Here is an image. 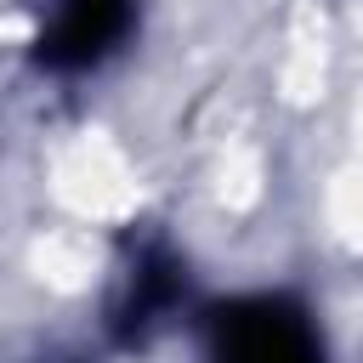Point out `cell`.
Returning a JSON list of instances; mask_svg holds the SVG:
<instances>
[{
	"instance_id": "cell-1",
	"label": "cell",
	"mask_w": 363,
	"mask_h": 363,
	"mask_svg": "<svg viewBox=\"0 0 363 363\" xmlns=\"http://www.w3.org/2000/svg\"><path fill=\"white\" fill-rule=\"evenodd\" d=\"M216 363H323V340L312 318L284 295H250L210 318Z\"/></svg>"
},
{
	"instance_id": "cell-2",
	"label": "cell",
	"mask_w": 363,
	"mask_h": 363,
	"mask_svg": "<svg viewBox=\"0 0 363 363\" xmlns=\"http://www.w3.org/2000/svg\"><path fill=\"white\" fill-rule=\"evenodd\" d=\"M130 17H136V0H57L51 23L40 34V62L91 68L130 34Z\"/></svg>"
}]
</instances>
